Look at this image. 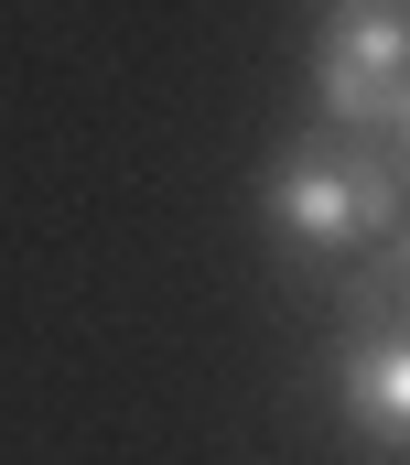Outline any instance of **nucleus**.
Wrapping results in <instances>:
<instances>
[{
  "mask_svg": "<svg viewBox=\"0 0 410 465\" xmlns=\"http://www.w3.org/2000/svg\"><path fill=\"white\" fill-rule=\"evenodd\" d=\"M259 217L281 249H367L400 228V163L367 130H303L292 152H270L259 173Z\"/></svg>",
  "mask_w": 410,
  "mask_h": 465,
  "instance_id": "nucleus-1",
  "label": "nucleus"
},
{
  "mask_svg": "<svg viewBox=\"0 0 410 465\" xmlns=\"http://www.w3.org/2000/svg\"><path fill=\"white\" fill-rule=\"evenodd\" d=\"M378 152L400 163V184H410V98H400V109H389V141H378Z\"/></svg>",
  "mask_w": 410,
  "mask_h": 465,
  "instance_id": "nucleus-4",
  "label": "nucleus"
},
{
  "mask_svg": "<svg viewBox=\"0 0 410 465\" xmlns=\"http://www.w3.org/2000/svg\"><path fill=\"white\" fill-rule=\"evenodd\" d=\"M313 98L324 130H389V109L410 98V0H335L313 22Z\"/></svg>",
  "mask_w": 410,
  "mask_h": 465,
  "instance_id": "nucleus-2",
  "label": "nucleus"
},
{
  "mask_svg": "<svg viewBox=\"0 0 410 465\" xmlns=\"http://www.w3.org/2000/svg\"><path fill=\"white\" fill-rule=\"evenodd\" d=\"M335 411L378 455H410V336H346L335 347Z\"/></svg>",
  "mask_w": 410,
  "mask_h": 465,
  "instance_id": "nucleus-3",
  "label": "nucleus"
}]
</instances>
